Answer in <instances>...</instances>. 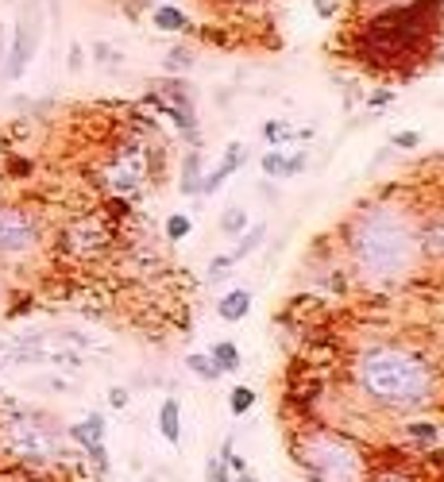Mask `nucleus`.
<instances>
[{
	"label": "nucleus",
	"instance_id": "11",
	"mask_svg": "<svg viewBox=\"0 0 444 482\" xmlns=\"http://www.w3.org/2000/svg\"><path fill=\"white\" fill-rule=\"evenodd\" d=\"M244 162H248V147H244V143H228L224 159H221L205 177H201V193H217L224 177H228V174H236L240 167H244Z\"/></svg>",
	"mask_w": 444,
	"mask_h": 482
},
{
	"label": "nucleus",
	"instance_id": "15",
	"mask_svg": "<svg viewBox=\"0 0 444 482\" xmlns=\"http://www.w3.org/2000/svg\"><path fill=\"white\" fill-rule=\"evenodd\" d=\"M267 240V224H255V228H248V232H240V243L232 247V263H240V259H248V255H255L259 251V243Z\"/></svg>",
	"mask_w": 444,
	"mask_h": 482
},
{
	"label": "nucleus",
	"instance_id": "19",
	"mask_svg": "<svg viewBox=\"0 0 444 482\" xmlns=\"http://www.w3.org/2000/svg\"><path fill=\"white\" fill-rule=\"evenodd\" d=\"M186 367H190L197 378H205V382H217V378H221V370H217V363H213L209 355H197V351H194L190 359H186Z\"/></svg>",
	"mask_w": 444,
	"mask_h": 482
},
{
	"label": "nucleus",
	"instance_id": "18",
	"mask_svg": "<svg viewBox=\"0 0 444 482\" xmlns=\"http://www.w3.org/2000/svg\"><path fill=\"white\" fill-rule=\"evenodd\" d=\"M182 193L186 197L201 193V159L197 155H186V162H182Z\"/></svg>",
	"mask_w": 444,
	"mask_h": 482
},
{
	"label": "nucleus",
	"instance_id": "25",
	"mask_svg": "<svg viewBox=\"0 0 444 482\" xmlns=\"http://www.w3.org/2000/svg\"><path fill=\"white\" fill-rule=\"evenodd\" d=\"M282 170H286V155H278V150L263 155V174L267 177H282Z\"/></svg>",
	"mask_w": 444,
	"mask_h": 482
},
{
	"label": "nucleus",
	"instance_id": "16",
	"mask_svg": "<svg viewBox=\"0 0 444 482\" xmlns=\"http://www.w3.org/2000/svg\"><path fill=\"white\" fill-rule=\"evenodd\" d=\"M209 359L217 363L221 375H228V370H240V348L232 340H217L213 343V351H209Z\"/></svg>",
	"mask_w": 444,
	"mask_h": 482
},
{
	"label": "nucleus",
	"instance_id": "34",
	"mask_svg": "<svg viewBox=\"0 0 444 482\" xmlns=\"http://www.w3.org/2000/svg\"><path fill=\"white\" fill-rule=\"evenodd\" d=\"M5 54H8V32H5V23H0V62H5Z\"/></svg>",
	"mask_w": 444,
	"mask_h": 482
},
{
	"label": "nucleus",
	"instance_id": "23",
	"mask_svg": "<svg viewBox=\"0 0 444 482\" xmlns=\"http://www.w3.org/2000/svg\"><path fill=\"white\" fill-rule=\"evenodd\" d=\"M93 59H97L101 66H120V62H124V54L113 50L109 43H97V47H93Z\"/></svg>",
	"mask_w": 444,
	"mask_h": 482
},
{
	"label": "nucleus",
	"instance_id": "8",
	"mask_svg": "<svg viewBox=\"0 0 444 482\" xmlns=\"http://www.w3.org/2000/svg\"><path fill=\"white\" fill-rule=\"evenodd\" d=\"M147 162H151V155H147L143 143H124L109 162H104L101 186L109 193H116V197H131V193H140L147 186V177H151Z\"/></svg>",
	"mask_w": 444,
	"mask_h": 482
},
{
	"label": "nucleus",
	"instance_id": "21",
	"mask_svg": "<svg viewBox=\"0 0 444 482\" xmlns=\"http://www.w3.org/2000/svg\"><path fill=\"white\" fill-rule=\"evenodd\" d=\"M221 232L224 236H240V232H248V213L244 209H228L221 216Z\"/></svg>",
	"mask_w": 444,
	"mask_h": 482
},
{
	"label": "nucleus",
	"instance_id": "1",
	"mask_svg": "<svg viewBox=\"0 0 444 482\" xmlns=\"http://www.w3.org/2000/svg\"><path fill=\"white\" fill-rule=\"evenodd\" d=\"M348 255L367 286L402 282L421 263L417 220L398 205H375V209L359 213L348 228Z\"/></svg>",
	"mask_w": 444,
	"mask_h": 482
},
{
	"label": "nucleus",
	"instance_id": "30",
	"mask_svg": "<svg viewBox=\"0 0 444 482\" xmlns=\"http://www.w3.org/2000/svg\"><path fill=\"white\" fill-rule=\"evenodd\" d=\"M336 8H340V0H313V12L321 20H329V16H336Z\"/></svg>",
	"mask_w": 444,
	"mask_h": 482
},
{
	"label": "nucleus",
	"instance_id": "13",
	"mask_svg": "<svg viewBox=\"0 0 444 482\" xmlns=\"http://www.w3.org/2000/svg\"><path fill=\"white\" fill-rule=\"evenodd\" d=\"M159 432H163L167 444H178L182 440V405L167 397L163 405H159Z\"/></svg>",
	"mask_w": 444,
	"mask_h": 482
},
{
	"label": "nucleus",
	"instance_id": "3",
	"mask_svg": "<svg viewBox=\"0 0 444 482\" xmlns=\"http://www.w3.org/2000/svg\"><path fill=\"white\" fill-rule=\"evenodd\" d=\"M437 20H440V0H421V5L383 12L367 32L371 50L383 59L379 66H390V59H402V54H413Z\"/></svg>",
	"mask_w": 444,
	"mask_h": 482
},
{
	"label": "nucleus",
	"instance_id": "26",
	"mask_svg": "<svg viewBox=\"0 0 444 482\" xmlns=\"http://www.w3.org/2000/svg\"><path fill=\"white\" fill-rule=\"evenodd\" d=\"M263 140L267 143H282V140H290V128H282L278 120H271V123H263Z\"/></svg>",
	"mask_w": 444,
	"mask_h": 482
},
{
	"label": "nucleus",
	"instance_id": "10",
	"mask_svg": "<svg viewBox=\"0 0 444 482\" xmlns=\"http://www.w3.org/2000/svg\"><path fill=\"white\" fill-rule=\"evenodd\" d=\"M66 432H70L74 444H82L89 451V459H93V467H97L101 475L109 471V451H104V417H101V413H89L86 421L70 424Z\"/></svg>",
	"mask_w": 444,
	"mask_h": 482
},
{
	"label": "nucleus",
	"instance_id": "5",
	"mask_svg": "<svg viewBox=\"0 0 444 482\" xmlns=\"http://www.w3.org/2000/svg\"><path fill=\"white\" fill-rule=\"evenodd\" d=\"M302 463L317 482H363V456L336 432H313L302 444Z\"/></svg>",
	"mask_w": 444,
	"mask_h": 482
},
{
	"label": "nucleus",
	"instance_id": "31",
	"mask_svg": "<svg viewBox=\"0 0 444 482\" xmlns=\"http://www.w3.org/2000/svg\"><path fill=\"white\" fill-rule=\"evenodd\" d=\"M109 405L113 409H128V390H124V386H113V390H109Z\"/></svg>",
	"mask_w": 444,
	"mask_h": 482
},
{
	"label": "nucleus",
	"instance_id": "36",
	"mask_svg": "<svg viewBox=\"0 0 444 482\" xmlns=\"http://www.w3.org/2000/svg\"><path fill=\"white\" fill-rule=\"evenodd\" d=\"M379 482H406V478H402V475H383Z\"/></svg>",
	"mask_w": 444,
	"mask_h": 482
},
{
	"label": "nucleus",
	"instance_id": "6",
	"mask_svg": "<svg viewBox=\"0 0 444 482\" xmlns=\"http://www.w3.org/2000/svg\"><path fill=\"white\" fill-rule=\"evenodd\" d=\"M43 243V220L23 205H0V259L16 263L39 251Z\"/></svg>",
	"mask_w": 444,
	"mask_h": 482
},
{
	"label": "nucleus",
	"instance_id": "17",
	"mask_svg": "<svg viewBox=\"0 0 444 482\" xmlns=\"http://www.w3.org/2000/svg\"><path fill=\"white\" fill-rule=\"evenodd\" d=\"M155 27L159 32H190V16L178 12L174 5H163V8H155Z\"/></svg>",
	"mask_w": 444,
	"mask_h": 482
},
{
	"label": "nucleus",
	"instance_id": "29",
	"mask_svg": "<svg viewBox=\"0 0 444 482\" xmlns=\"http://www.w3.org/2000/svg\"><path fill=\"white\" fill-rule=\"evenodd\" d=\"M209 482H228V463L221 459H209Z\"/></svg>",
	"mask_w": 444,
	"mask_h": 482
},
{
	"label": "nucleus",
	"instance_id": "33",
	"mask_svg": "<svg viewBox=\"0 0 444 482\" xmlns=\"http://www.w3.org/2000/svg\"><path fill=\"white\" fill-rule=\"evenodd\" d=\"M421 140H417L413 132H402V135H394V147H417Z\"/></svg>",
	"mask_w": 444,
	"mask_h": 482
},
{
	"label": "nucleus",
	"instance_id": "9",
	"mask_svg": "<svg viewBox=\"0 0 444 482\" xmlns=\"http://www.w3.org/2000/svg\"><path fill=\"white\" fill-rule=\"evenodd\" d=\"M104 247H109V228H104L101 216H77L62 232V251H70L77 259L101 255Z\"/></svg>",
	"mask_w": 444,
	"mask_h": 482
},
{
	"label": "nucleus",
	"instance_id": "4",
	"mask_svg": "<svg viewBox=\"0 0 444 482\" xmlns=\"http://www.w3.org/2000/svg\"><path fill=\"white\" fill-rule=\"evenodd\" d=\"M0 451L12 463L23 467H43L50 459L62 456V436L55 432V424L39 413H5L0 417Z\"/></svg>",
	"mask_w": 444,
	"mask_h": 482
},
{
	"label": "nucleus",
	"instance_id": "37",
	"mask_svg": "<svg viewBox=\"0 0 444 482\" xmlns=\"http://www.w3.org/2000/svg\"><path fill=\"white\" fill-rule=\"evenodd\" d=\"M0 309H5V286H0Z\"/></svg>",
	"mask_w": 444,
	"mask_h": 482
},
{
	"label": "nucleus",
	"instance_id": "24",
	"mask_svg": "<svg viewBox=\"0 0 444 482\" xmlns=\"http://www.w3.org/2000/svg\"><path fill=\"white\" fill-rule=\"evenodd\" d=\"M190 66H194V62H190V50H186V47H178V50L167 54V70H170V74H174V70L182 74V70H190Z\"/></svg>",
	"mask_w": 444,
	"mask_h": 482
},
{
	"label": "nucleus",
	"instance_id": "7",
	"mask_svg": "<svg viewBox=\"0 0 444 482\" xmlns=\"http://www.w3.org/2000/svg\"><path fill=\"white\" fill-rule=\"evenodd\" d=\"M39 43H43V5L28 0V5L20 8L16 32H12V47L5 54V81H20L28 74L32 59L39 54Z\"/></svg>",
	"mask_w": 444,
	"mask_h": 482
},
{
	"label": "nucleus",
	"instance_id": "27",
	"mask_svg": "<svg viewBox=\"0 0 444 482\" xmlns=\"http://www.w3.org/2000/svg\"><path fill=\"white\" fill-rule=\"evenodd\" d=\"M305 167H309V155H305V150H298V155H286V170H282V177L302 174Z\"/></svg>",
	"mask_w": 444,
	"mask_h": 482
},
{
	"label": "nucleus",
	"instance_id": "22",
	"mask_svg": "<svg viewBox=\"0 0 444 482\" xmlns=\"http://www.w3.org/2000/svg\"><path fill=\"white\" fill-rule=\"evenodd\" d=\"M186 236H190V216L174 213V216L167 220V240H170V243H182Z\"/></svg>",
	"mask_w": 444,
	"mask_h": 482
},
{
	"label": "nucleus",
	"instance_id": "35",
	"mask_svg": "<svg viewBox=\"0 0 444 482\" xmlns=\"http://www.w3.org/2000/svg\"><path fill=\"white\" fill-rule=\"evenodd\" d=\"M236 482H259V478H255V475H248V471H240V475H236Z\"/></svg>",
	"mask_w": 444,
	"mask_h": 482
},
{
	"label": "nucleus",
	"instance_id": "38",
	"mask_svg": "<svg viewBox=\"0 0 444 482\" xmlns=\"http://www.w3.org/2000/svg\"><path fill=\"white\" fill-rule=\"evenodd\" d=\"M0 402H5V390H0Z\"/></svg>",
	"mask_w": 444,
	"mask_h": 482
},
{
	"label": "nucleus",
	"instance_id": "20",
	"mask_svg": "<svg viewBox=\"0 0 444 482\" xmlns=\"http://www.w3.org/2000/svg\"><path fill=\"white\" fill-rule=\"evenodd\" d=\"M251 405H255V390H251V386H236L232 397H228V409H232V417H244Z\"/></svg>",
	"mask_w": 444,
	"mask_h": 482
},
{
	"label": "nucleus",
	"instance_id": "14",
	"mask_svg": "<svg viewBox=\"0 0 444 482\" xmlns=\"http://www.w3.org/2000/svg\"><path fill=\"white\" fill-rule=\"evenodd\" d=\"M248 309H251V294H248V289H232V294H224L221 305H217L221 321H228V324H232V321H244Z\"/></svg>",
	"mask_w": 444,
	"mask_h": 482
},
{
	"label": "nucleus",
	"instance_id": "32",
	"mask_svg": "<svg viewBox=\"0 0 444 482\" xmlns=\"http://www.w3.org/2000/svg\"><path fill=\"white\" fill-rule=\"evenodd\" d=\"M390 101H394V93H390V89H379V93L371 96V108H383V105H390Z\"/></svg>",
	"mask_w": 444,
	"mask_h": 482
},
{
	"label": "nucleus",
	"instance_id": "12",
	"mask_svg": "<svg viewBox=\"0 0 444 482\" xmlns=\"http://www.w3.org/2000/svg\"><path fill=\"white\" fill-rule=\"evenodd\" d=\"M417 240H421V251L444 259V209H433L421 224H417Z\"/></svg>",
	"mask_w": 444,
	"mask_h": 482
},
{
	"label": "nucleus",
	"instance_id": "2",
	"mask_svg": "<svg viewBox=\"0 0 444 482\" xmlns=\"http://www.w3.org/2000/svg\"><path fill=\"white\" fill-rule=\"evenodd\" d=\"M356 382L363 394L383 405H421L437 390V375L421 355H413L394 343L367 348L356 359Z\"/></svg>",
	"mask_w": 444,
	"mask_h": 482
},
{
	"label": "nucleus",
	"instance_id": "28",
	"mask_svg": "<svg viewBox=\"0 0 444 482\" xmlns=\"http://www.w3.org/2000/svg\"><path fill=\"white\" fill-rule=\"evenodd\" d=\"M66 66H70V74H77L86 66V50L82 43H70V54H66Z\"/></svg>",
	"mask_w": 444,
	"mask_h": 482
}]
</instances>
